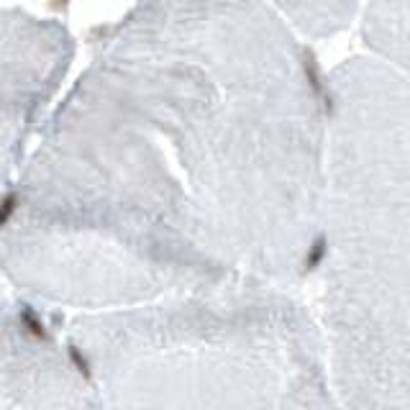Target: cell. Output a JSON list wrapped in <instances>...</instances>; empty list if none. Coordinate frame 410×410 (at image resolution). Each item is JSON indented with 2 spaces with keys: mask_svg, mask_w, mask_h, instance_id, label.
<instances>
[{
  "mask_svg": "<svg viewBox=\"0 0 410 410\" xmlns=\"http://www.w3.org/2000/svg\"><path fill=\"white\" fill-rule=\"evenodd\" d=\"M65 341L105 410H343L298 290L69 316Z\"/></svg>",
  "mask_w": 410,
  "mask_h": 410,
  "instance_id": "obj_3",
  "label": "cell"
},
{
  "mask_svg": "<svg viewBox=\"0 0 410 410\" xmlns=\"http://www.w3.org/2000/svg\"><path fill=\"white\" fill-rule=\"evenodd\" d=\"M280 13L300 39H323L359 21V3H277Z\"/></svg>",
  "mask_w": 410,
  "mask_h": 410,
  "instance_id": "obj_6",
  "label": "cell"
},
{
  "mask_svg": "<svg viewBox=\"0 0 410 410\" xmlns=\"http://www.w3.org/2000/svg\"><path fill=\"white\" fill-rule=\"evenodd\" d=\"M326 90L313 313L343 410H410V80L364 51Z\"/></svg>",
  "mask_w": 410,
  "mask_h": 410,
  "instance_id": "obj_2",
  "label": "cell"
},
{
  "mask_svg": "<svg viewBox=\"0 0 410 410\" xmlns=\"http://www.w3.org/2000/svg\"><path fill=\"white\" fill-rule=\"evenodd\" d=\"M326 151V80L277 6H136L6 182V280L69 316L298 290Z\"/></svg>",
  "mask_w": 410,
  "mask_h": 410,
  "instance_id": "obj_1",
  "label": "cell"
},
{
  "mask_svg": "<svg viewBox=\"0 0 410 410\" xmlns=\"http://www.w3.org/2000/svg\"><path fill=\"white\" fill-rule=\"evenodd\" d=\"M3 169L6 182L51 116L59 85L75 57V39L65 24L3 6Z\"/></svg>",
  "mask_w": 410,
  "mask_h": 410,
  "instance_id": "obj_4",
  "label": "cell"
},
{
  "mask_svg": "<svg viewBox=\"0 0 410 410\" xmlns=\"http://www.w3.org/2000/svg\"><path fill=\"white\" fill-rule=\"evenodd\" d=\"M359 34L367 54L410 80V3H369L361 8Z\"/></svg>",
  "mask_w": 410,
  "mask_h": 410,
  "instance_id": "obj_5",
  "label": "cell"
}]
</instances>
